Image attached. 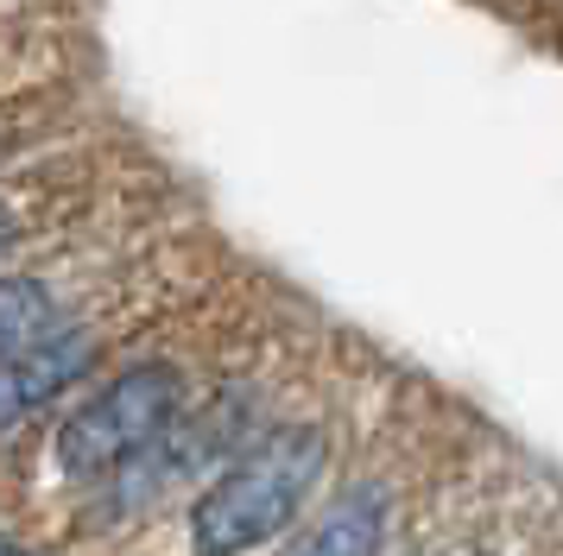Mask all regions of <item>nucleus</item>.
Segmentation results:
<instances>
[{
  "label": "nucleus",
  "instance_id": "f257e3e1",
  "mask_svg": "<svg viewBox=\"0 0 563 556\" xmlns=\"http://www.w3.org/2000/svg\"><path fill=\"white\" fill-rule=\"evenodd\" d=\"M323 468V436L317 430H273L254 455H241L229 475L209 487L190 512V551L197 556H241L266 544L273 531L298 519L305 493Z\"/></svg>",
  "mask_w": 563,
  "mask_h": 556
},
{
  "label": "nucleus",
  "instance_id": "f03ea898",
  "mask_svg": "<svg viewBox=\"0 0 563 556\" xmlns=\"http://www.w3.org/2000/svg\"><path fill=\"white\" fill-rule=\"evenodd\" d=\"M178 399H184V379L172 367H133L114 386H102L96 399L70 411L64 430H57V462L64 475H114L128 468L133 455H146L178 424Z\"/></svg>",
  "mask_w": 563,
  "mask_h": 556
},
{
  "label": "nucleus",
  "instance_id": "7ed1b4c3",
  "mask_svg": "<svg viewBox=\"0 0 563 556\" xmlns=\"http://www.w3.org/2000/svg\"><path fill=\"white\" fill-rule=\"evenodd\" d=\"M89 354H96L89 335L57 329L52 342L13 354V360H0V430H13L20 418H32L38 404H52L64 386H77L82 367H89Z\"/></svg>",
  "mask_w": 563,
  "mask_h": 556
},
{
  "label": "nucleus",
  "instance_id": "20e7f679",
  "mask_svg": "<svg viewBox=\"0 0 563 556\" xmlns=\"http://www.w3.org/2000/svg\"><path fill=\"white\" fill-rule=\"evenodd\" d=\"M380 525H386V500L374 487H349L291 556H380Z\"/></svg>",
  "mask_w": 563,
  "mask_h": 556
},
{
  "label": "nucleus",
  "instance_id": "39448f33",
  "mask_svg": "<svg viewBox=\"0 0 563 556\" xmlns=\"http://www.w3.org/2000/svg\"><path fill=\"white\" fill-rule=\"evenodd\" d=\"M57 329H64L57 323V298L45 285H32V278H0V360L52 342Z\"/></svg>",
  "mask_w": 563,
  "mask_h": 556
},
{
  "label": "nucleus",
  "instance_id": "423d86ee",
  "mask_svg": "<svg viewBox=\"0 0 563 556\" xmlns=\"http://www.w3.org/2000/svg\"><path fill=\"white\" fill-rule=\"evenodd\" d=\"M0 253H7V215H0Z\"/></svg>",
  "mask_w": 563,
  "mask_h": 556
}]
</instances>
